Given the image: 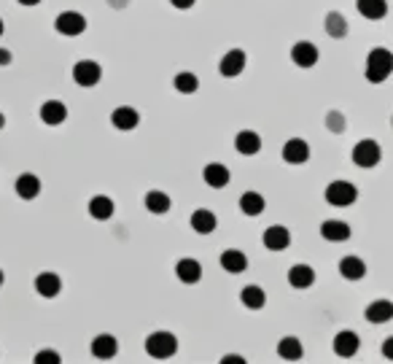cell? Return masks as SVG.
I'll list each match as a JSON object with an SVG mask.
<instances>
[{
    "mask_svg": "<svg viewBox=\"0 0 393 364\" xmlns=\"http://www.w3.org/2000/svg\"><path fill=\"white\" fill-rule=\"evenodd\" d=\"M393 73V54L385 46H377L366 57V79L372 84H382L388 76Z\"/></svg>",
    "mask_w": 393,
    "mask_h": 364,
    "instance_id": "obj_1",
    "label": "cell"
},
{
    "mask_svg": "<svg viewBox=\"0 0 393 364\" xmlns=\"http://www.w3.org/2000/svg\"><path fill=\"white\" fill-rule=\"evenodd\" d=\"M178 351V340L172 337L170 332H154V335H149V340H146V353L151 356V359H167Z\"/></svg>",
    "mask_w": 393,
    "mask_h": 364,
    "instance_id": "obj_2",
    "label": "cell"
},
{
    "mask_svg": "<svg viewBox=\"0 0 393 364\" xmlns=\"http://www.w3.org/2000/svg\"><path fill=\"white\" fill-rule=\"evenodd\" d=\"M359 197V189L350 184V181H331L326 187V203L337 205V208H345V205H353Z\"/></svg>",
    "mask_w": 393,
    "mask_h": 364,
    "instance_id": "obj_3",
    "label": "cell"
},
{
    "mask_svg": "<svg viewBox=\"0 0 393 364\" xmlns=\"http://www.w3.org/2000/svg\"><path fill=\"white\" fill-rule=\"evenodd\" d=\"M380 156H382V151H380V143L377 140H359L356 143V149H353V162L359 165V168H375L377 162H380Z\"/></svg>",
    "mask_w": 393,
    "mask_h": 364,
    "instance_id": "obj_4",
    "label": "cell"
},
{
    "mask_svg": "<svg viewBox=\"0 0 393 364\" xmlns=\"http://www.w3.org/2000/svg\"><path fill=\"white\" fill-rule=\"evenodd\" d=\"M54 27H57V33L60 35H81L86 30V19L84 14H78V11H62L60 17L54 19Z\"/></svg>",
    "mask_w": 393,
    "mask_h": 364,
    "instance_id": "obj_5",
    "label": "cell"
},
{
    "mask_svg": "<svg viewBox=\"0 0 393 364\" xmlns=\"http://www.w3.org/2000/svg\"><path fill=\"white\" fill-rule=\"evenodd\" d=\"M73 79H76L78 87H95V84L103 79V68H100L95 60H81V62H76V68H73Z\"/></svg>",
    "mask_w": 393,
    "mask_h": 364,
    "instance_id": "obj_6",
    "label": "cell"
},
{
    "mask_svg": "<svg viewBox=\"0 0 393 364\" xmlns=\"http://www.w3.org/2000/svg\"><path fill=\"white\" fill-rule=\"evenodd\" d=\"M291 60H294V65H299V68H312V65L318 62V49H315V43H310V41L294 43V46H291Z\"/></svg>",
    "mask_w": 393,
    "mask_h": 364,
    "instance_id": "obj_7",
    "label": "cell"
},
{
    "mask_svg": "<svg viewBox=\"0 0 393 364\" xmlns=\"http://www.w3.org/2000/svg\"><path fill=\"white\" fill-rule=\"evenodd\" d=\"M219 70H221V76H226V79H235V76H240V73L245 70V52H242V49H232V52H226L221 57V62H219Z\"/></svg>",
    "mask_w": 393,
    "mask_h": 364,
    "instance_id": "obj_8",
    "label": "cell"
},
{
    "mask_svg": "<svg viewBox=\"0 0 393 364\" xmlns=\"http://www.w3.org/2000/svg\"><path fill=\"white\" fill-rule=\"evenodd\" d=\"M359 335L350 330L340 332L337 337H334V353L337 356H342V359H347V356H356L359 353Z\"/></svg>",
    "mask_w": 393,
    "mask_h": 364,
    "instance_id": "obj_9",
    "label": "cell"
},
{
    "mask_svg": "<svg viewBox=\"0 0 393 364\" xmlns=\"http://www.w3.org/2000/svg\"><path fill=\"white\" fill-rule=\"evenodd\" d=\"M264 245L270 248V251H283V248H289L291 245V232L286 229V227L275 224L270 227V229H264Z\"/></svg>",
    "mask_w": 393,
    "mask_h": 364,
    "instance_id": "obj_10",
    "label": "cell"
},
{
    "mask_svg": "<svg viewBox=\"0 0 393 364\" xmlns=\"http://www.w3.org/2000/svg\"><path fill=\"white\" fill-rule=\"evenodd\" d=\"M65 119H68V108H65V103H60V100H46V103L41 105V121H43V124L57 127V124H62Z\"/></svg>",
    "mask_w": 393,
    "mask_h": 364,
    "instance_id": "obj_11",
    "label": "cell"
},
{
    "mask_svg": "<svg viewBox=\"0 0 393 364\" xmlns=\"http://www.w3.org/2000/svg\"><path fill=\"white\" fill-rule=\"evenodd\" d=\"M283 159L289 165H302L310 159V146L302 138H291L286 146H283Z\"/></svg>",
    "mask_w": 393,
    "mask_h": 364,
    "instance_id": "obj_12",
    "label": "cell"
},
{
    "mask_svg": "<svg viewBox=\"0 0 393 364\" xmlns=\"http://www.w3.org/2000/svg\"><path fill=\"white\" fill-rule=\"evenodd\" d=\"M35 292L41 297H46V299H52L62 292V281L57 273H41V276L35 278Z\"/></svg>",
    "mask_w": 393,
    "mask_h": 364,
    "instance_id": "obj_13",
    "label": "cell"
},
{
    "mask_svg": "<svg viewBox=\"0 0 393 364\" xmlns=\"http://www.w3.org/2000/svg\"><path fill=\"white\" fill-rule=\"evenodd\" d=\"M289 283L294 289H310L315 283V270L310 264H294L289 270Z\"/></svg>",
    "mask_w": 393,
    "mask_h": 364,
    "instance_id": "obj_14",
    "label": "cell"
},
{
    "mask_svg": "<svg viewBox=\"0 0 393 364\" xmlns=\"http://www.w3.org/2000/svg\"><path fill=\"white\" fill-rule=\"evenodd\" d=\"M14 189H17L22 200H35L41 194V178L33 173H22L17 178V184H14Z\"/></svg>",
    "mask_w": 393,
    "mask_h": 364,
    "instance_id": "obj_15",
    "label": "cell"
},
{
    "mask_svg": "<svg viewBox=\"0 0 393 364\" xmlns=\"http://www.w3.org/2000/svg\"><path fill=\"white\" fill-rule=\"evenodd\" d=\"M137 121H140V114H137L135 108H130V105H121V108H116L111 114V124L116 130H135Z\"/></svg>",
    "mask_w": 393,
    "mask_h": 364,
    "instance_id": "obj_16",
    "label": "cell"
},
{
    "mask_svg": "<svg viewBox=\"0 0 393 364\" xmlns=\"http://www.w3.org/2000/svg\"><path fill=\"white\" fill-rule=\"evenodd\" d=\"M116 351H119V343L111 335H100V337L92 340V356L95 359H113Z\"/></svg>",
    "mask_w": 393,
    "mask_h": 364,
    "instance_id": "obj_17",
    "label": "cell"
},
{
    "mask_svg": "<svg viewBox=\"0 0 393 364\" xmlns=\"http://www.w3.org/2000/svg\"><path fill=\"white\" fill-rule=\"evenodd\" d=\"M321 235L331 243H342L350 238V224H345L340 219H329V222L321 224Z\"/></svg>",
    "mask_w": 393,
    "mask_h": 364,
    "instance_id": "obj_18",
    "label": "cell"
},
{
    "mask_svg": "<svg viewBox=\"0 0 393 364\" xmlns=\"http://www.w3.org/2000/svg\"><path fill=\"white\" fill-rule=\"evenodd\" d=\"M216 213H210L207 208H197L191 213V229L194 232H200V235H210L213 229H216Z\"/></svg>",
    "mask_w": 393,
    "mask_h": 364,
    "instance_id": "obj_19",
    "label": "cell"
},
{
    "mask_svg": "<svg viewBox=\"0 0 393 364\" xmlns=\"http://www.w3.org/2000/svg\"><path fill=\"white\" fill-rule=\"evenodd\" d=\"M235 146H237L240 154L245 156L258 154L261 151V138H258V133H254V130H242V133H237V138H235Z\"/></svg>",
    "mask_w": 393,
    "mask_h": 364,
    "instance_id": "obj_20",
    "label": "cell"
},
{
    "mask_svg": "<svg viewBox=\"0 0 393 364\" xmlns=\"http://www.w3.org/2000/svg\"><path fill=\"white\" fill-rule=\"evenodd\" d=\"M366 321H372V324H385V321H391L393 318V302L388 299H377L372 302L369 308H366Z\"/></svg>",
    "mask_w": 393,
    "mask_h": 364,
    "instance_id": "obj_21",
    "label": "cell"
},
{
    "mask_svg": "<svg viewBox=\"0 0 393 364\" xmlns=\"http://www.w3.org/2000/svg\"><path fill=\"white\" fill-rule=\"evenodd\" d=\"M221 267L226 270V273L237 276V273H245L248 259H245V254H242V251H237V248H229V251H223L221 254Z\"/></svg>",
    "mask_w": 393,
    "mask_h": 364,
    "instance_id": "obj_22",
    "label": "cell"
},
{
    "mask_svg": "<svg viewBox=\"0 0 393 364\" xmlns=\"http://www.w3.org/2000/svg\"><path fill=\"white\" fill-rule=\"evenodd\" d=\"M89 216H92V219H97V222L111 219V216H113V200H111V197H105V194L92 197V200H89Z\"/></svg>",
    "mask_w": 393,
    "mask_h": 364,
    "instance_id": "obj_23",
    "label": "cell"
},
{
    "mask_svg": "<svg viewBox=\"0 0 393 364\" xmlns=\"http://www.w3.org/2000/svg\"><path fill=\"white\" fill-rule=\"evenodd\" d=\"M202 175H205V184L213 187V189H221V187L229 184V170H226V165H221V162H210Z\"/></svg>",
    "mask_w": 393,
    "mask_h": 364,
    "instance_id": "obj_24",
    "label": "cell"
},
{
    "mask_svg": "<svg viewBox=\"0 0 393 364\" xmlns=\"http://www.w3.org/2000/svg\"><path fill=\"white\" fill-rule=\"evenodd\" d=\"M175 276H178V281H184V283H197L202 278V267H200L197 259H181L175 264Z\"/></svg>",
    "mask_w": 393,
    "mask_h": 364,
    "instance_id": "obj_25",
    "label": "cell"
},
{
    "mask_svg": "<svg viewBox=\"0 0 393 364\" xmlns=\"http://www.w3.org/2000/svg\"><path fill=\"white\" fill-rule=\"evenodd\" d=\"M340 273L345 281H361V278L366 276V264H364V259L350 254V257H345L340 262Z\"/></svg>",
    "mask_w": 393,
    "mask_h": 364,
    "instance_id": "obj_26",
    "label": "cell"
},
{
    "mask_svg": "<svg viewBox=\"0 0 393 364\" xmlns=\"http://www.w3.org/2000/svg\"><path fill=\"white\" fill-rule=\"evenodd\" d=\"M277 356L286 359V362H299L302 359V343L296 337H283L277 343Z\"/></svg>",
    "mask_w": 393,
    "mask_h": 364,
    "instance_id": "obj_27",
    "label": "cell"
},
{
    "mask_svg": "<svg viewBox=\"0 0 393 364\" xmlns=\"http://www.w3.org/2000/svg\"><path fill=\"white\" fill-rule=\"evenodd\" d=\"M359 14L366 19H382L388 14V3L385 0H359Z\"/></svg>",
    "mask_w": 393,
    "mask_h": 364,
    "instance_id": "obj_28",
    "label": "cell"
},
{
    "mask_svg": "<svg viewBox=\"0 0 393 364\" xmlns=\"http://www.w3.org/2000/svg\"><path fill=\"white\" fill-rule=\"evenodd\" d=\"M240 210H242L245 216H258V213L264 210V197H261L258 191H245V194L240 197Z\"/></svg>",
    "mask_w": 393,
    "mask_h": 364,
    "instance_id": "obj_29",
    "label": "cell"
},
{
    "mask_svg": "<svg viewBox=\"0 0 393 364\" xmlns=\"http://www.w3.org/2000/svg\"><path fill=\"white\" fill-rule=\"evenodd\" d=\"M240 299H242V305H245V308H251V311H258V308H264V302H267V295L261 292V286H245V289L240 292Z\"/></svg>",
    "mask_w": 393,
    "mask_h": 364,
    "instance_id": "obj_30",
    "label": "cell"
},
{
    "mask_svg": "<svg viewBox=\"0 0 393 364\" xmlns=\"http://www.w3.org/2000/svg\"><path fill=\"white\" fill-rule=\"evenodd\" d=\"M146 208L151 210V213H156V216H162V213L170 210V197L165 191H149L146 194Z\"/></svg>",
    "mask_w": 393,
    "mask_h": 364,
    "instance_id": "obj_31",
    "label": "cell"
},
{
    "mask_svg": "<svg viewBox=\"0 0 393 364\" xmlns=\"http://www.w3.org/2000/svg\"><path fill=\"white\" fill-rule=\"evenodd\" d=\"M326 33L331 35V38H345L347 35V22H345V17H342L340 11H331L326 17Z\"/></svg>",
    "mask_w": 393,
    "mask_h": 364,
    "instance_id": "obj_32",
    "label": "cell"
},
{
    "mask_svg": "<svg viewBox=\"0 0 393 364\" xmlns=\"http://www.w3.org/2000/svg\"><path fill=\"white\" fill-rule=\"evenodd\" d=\"M175 89L184 92V95H191V92L200 89V79H197L194 73H178V76H175Z\"/></svg>",
    "mask_w": 393,
    "mask_h": 364,
    "instance_id": "obj_33",
    "label": "cell"
},
{
    "mask_svg": "<svg viewBox=\"0 0 393 364\" xmlns=\"http://www.w3.org/2000/svg\"><path fill=\"white\" fill-rule=\"evenodd\" d=\"M326 127H329L331 133H342V130H345V116H342L340 111H329V114H326Z\"/></svg>",
    "mask_w": 393,
    "mask_h": 364,
    "instance_id": "obj_34",
    "label": "cell"
},
{
    "mask_svg": "<svg viewBox=\"0 0 393 364\" xmlns=\"http://www.w3.org/2000/svg\"><path fill=\"white\" fill-rule=\"evenodd\" d=\"M35 364H60V353L57 351H38Z\"/></svg>",
    "mask_w": 393,
    "mask_h": 364,
    "instance_id": "obj_35",
    "label": "cell"
},
{
    "mask_svg": "<svg viewBox=\"0 0 393 364\" xmlns=\"http://www.w3.org/2000/svg\"><path fill=\"white\" fill-rule=\"evenodd\" d=\"M382 356H385V359H391V362H393V335L388 337V340H385V343H382Z\"/></svg>",
    "mask_w": 393,
    "mask_h": 364,
    "instance_id": "obj_36",
    "label": "cell"
},
{
    "mask_svg": "<svg viewBox=\"0 0 393 364\" xmlns=\"http://www.w3.org/2000/svg\"><path fill=\"white\" fill-rule=\"evenodd\" d=\"M170 3L175 6V8H191L197 0H170Z\"/></svg>",
    "mask_w": 393,
    "mask_h": 364,
    "instance_id": "obj_37",
    "label": "cell"
},
{
    "mask_svg": "<svg viewBox=\"0 0 393 364\" xmlns=\"http://www.w3.org/2000/svg\"><path fill=\"white\" fill-rule=\"evenodd\" d=\"M11 62V52L8 49H0V65H8Z\"/></svg>",
    "mask_w": 393,
    "mask_h": 364,
    "instance_id": "obj_38",
    "label": "cell"
},
{
    "mask_svg": "<svg viewBox=\"0 0 393 364\" xmlns=\"http://www.w3.org/2000/svg\"><path fill=\"white\" fill-rule=\"evenodd\" d=\"M221 364H245V359H240V356H226V359H221Z\"/></svg>",
    "mask_w": 393,
    "mask_h": 364,
    "instance_id": "obj_39",
    "label": "cell"
},
{
    "mask_svg": "<svg viewBox=\"0 0 393 364\" xmlns=\"http://www.w3.org/2000/svg\"><path fill=\"white\" fill-rule=\"evenodd\" d=\"M17 3H22V6H38L41 0H17Z\"/></svg>",
    "mask_w": 393,
    "mask_h": 364,
    "instance_id": "obj_40",
    "label": "cell"
},
{
    "mask_svg": "<svg viewBox=\"0 0 393 364\" xmlns=\"http://www.w3.org/2000/svg\"><path fill=\"white\" fill-rule=\"evenodd\" d=\"M3 127H6V116H3V114H0V130H3Z\"/></svg>",
    "mask_w": 393,
    "mask_h": 364,
    "instance_id": "obj_41",
    "label": "cell"
},
{
    "mask_svg": "<svg viewBox=\"0 0 393 364\" xmlns=\"http://www.w3.org/2000/svg\"><path fill=\"white\" fill-rule=\"evenodd\" d=\"M0 286H3V270H0Z\"/></svg>",
    "mask_w": 393,
    "mask_h": 364,
    "instance_id": "obj_42",
    "label": "cell"
},
{
    "mask_svg": "<svg viewBox=\"0 0 393 364\" xmlns=\"http://www.w3.org/2000/svg\"><path fill=\"white\" fill-rule=\"evenodd\" d=\"M0 35H3V19H0Z\"/></svg>",
    "mask_w": 393,
    "mask_h": 364,
    "instance_id": "obj_43",
    "label": "cell"
},
{
    "mask_svg": "<svg viewBox=\"0 0 393 364\" xmlns=\"http://www.w3.org/2000/svg\"><path fill=\"white\" fill-rule=\"evenodd\" d=\"M391 121H393V119H391Z\"/></svg>",
    "mask_w": 393,
    "mask_h": 364,
    "instance_id": "obj_44",
    "label": "cell"
}]
</instances>
